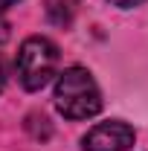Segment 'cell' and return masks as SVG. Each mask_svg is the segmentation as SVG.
Masks as SVG:
<instances>
[{
  "mask_svg": "<svg viewBox=\"0 0 148 151\" xmlns=\"http://www.w3.org/2000/svg\"><path fill=\"white\" fill-rule=\"evenodd\" d=\"M55 108L67 119H87L102 111V90L84 67H67L58 76Z\"/></svg>",
  "mask_w": 148,
  "mask_h": 151,
  "instance_id": "1",
  "label": "cell"
},
{
  "mask_svg": "<svg viewBox=\"0 0 148 151\" xmlns=\"http://www.w3.org/2000/svg\"><path fill=\"white\" fill-rule=\"evenodd\" d=\"M58 70V47L44 35H32L20 44L18 78L26 90H41Z\"/></svg>",
  "mask_w": 148,
  "mask_h": 151,
  "instance_id": "2",
  "label": "cell"
},
{
  "mask_svg": "<svg viewBox=\"0 0 148 151\" xmlns=\"http://www.w3.org/2000/svg\"><path fill=\"white\" fill-rule=\"evenodd\" d=\"M81 145H84V151H128L134 145V128L119 119L99 122L87 131Z\"/></svg>",
  "mask_w": 148,
  "mask_h": 151,
  "instance_id": "3",
  "label": "cell"
},
{
  "mask_svg": "<svg viewBox=\"0 0 148 151\" xmlns=\"http://www.w3.org/2000/svg\"><path fill=\"white\" fill-rule=\"evenodd\" d=\"M44 12H47L50 23L70 26L73 18H75V12H78V0H44Z\"/></svg>",
  "mask_w": 148,
  "mask_h": 151,
  "instance_id": "4",
  "label": "cell"
},
{
  "mask_svg": "<svg viewBox=\"0 0 148 151\" xmlns=\"http://www.w3.org/2000/svg\"><path fill=\"white\" fill-rule=\"evenodd\" d=\"M111 6H119V9H131V6H137V3H142V0H108Z\"/></svg>",
  "mask_w": 148,
  "mask_h": 151,
  "instance_id": "5",
  "label": "cell"
},
{
  "mask_svg": "<svg viewBox=\"0 0 148 151\" xmlns=\"http://www.w3.org/2000/svg\"><path fill=\"white\" fill-rule=\"evenodd\" d=\"M15 3H18V0H0V12H6V9L15 6Z\"/></svg>",
  "mask_w": 148,
  "mask_h": 151,
  "instance_id": "6",
  "label": "cell"
},
{
  "mask_svg": "<svg viewBox=\"0 0 148 151\" xmlns=\"http://www.w3.org/2000/svg\"><path fill=\"white\" fill-rule=\"evenodd\" d=\"M3 81H6V76H3V64H0V90H3Z\"/></svg>",
  "mask_w": 148,
  "mask_h": 151,
  "instance_id": "7",
  "label": "cell"
}]
</instances>
